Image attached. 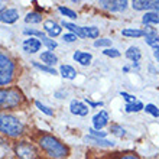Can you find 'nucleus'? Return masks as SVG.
<instances>
[{
    "label": "nucleus",
    "instance_id": "obj_26",
    "mask_svg": "<svg viewBox=\"0 0 159 159\" xmlns=\"http://www.w3.org/2000/svg\"><path fill=\"white\" fill-rule=\"evenodd\" d=\"M41 42L46 46V48H48V49H55V48L58 46V43H57V42H55L52 38H49V36H45V38H42Z\"/></svg>",
    "mask_w": 159,
    "mask_h": 159
},
{
    "label": "nucleus",
    "instance_id": "obj_36",
    "mask_svg": "<svg viewBox=\"0 0 159 159\" xmlns=\"http://www.w3.org/2000/svg\"><path fill=\"white\" fill-rule=\"evenodd\" d=\"M151 9L156 10V13L159 12V0H151Z\"/></svg>",
    "mask_w": 159,
    "mask_h": 159
},
{
    "label": "nucleus",
    "instance_id": "obj_5",
    "mask_svg": "<svg viewBox=\"0 0 159 159\" xmlns=\"http://www.w3.org/2000/svg\"><path fill=\"white\" fill-rule=\"evenodd\" d=\"M15 153L19 159H36L38 151L36 148L29 142H19L15 146Z\"/></svg>",
    "mask_w": 159,
    "mask_h": 159
},
{
    "label": "nucleus",
    "instance_id": "obj_27",
    "mask_svg": "<svg viewBox=\"0 0 159 159\" xmlns=\"http://www.w3.org/2000/svg\"><path fill=\"white\" fill-rule=\"evenodd\" d=\"M35 106H36V107H38V109L41 110L42 113H45L46 116H54V110H52V109H49L48 106L42 104L41 101H35Z\"/></svg>",
    "mask_w": 159,
    "mask_h": 159
},
{
    "label": "nucleus",
    "instance_id": "obj_39",
    "mask_svg": "<svg viewBox=\"0 0 159 159\" xmlns=\"http://www.w3.org/2000/svg\"><path fill=\"white\" fill-rule=\"evenodd\" d=\"M153 55H155V58L158 59V62H159V48H155V49H153Z\"/></svg>",
    "mask_w": 159,
    "mask_h": 159
},
{
    "label": "nucleus",
    "instance_id": "obj_18",
    "mask_svg": "<svg viewBox=\"0 0 159 159\" xmlns=\"http://www.w3.org/2000/svg\"><path fill=\"white\" fill-rule=\"evenodd\" d=\"M59 72H61V75H62L64 78H67V80H74L77 77V71L71 65H61Z\"/></svg>",
    "mask_w": 159,
    "mask_h": 159
},
{
    "label": "nucleus",
    "instance_id": "obj_7",
    "mask_svg": "<svg viewBox=\"0 0 159 159\" xmlns=\"http://www.w3.org/2000/svg\"><path fill=\"white\" fill-rule=\"evenodd\" d=\"M43 30L49 35V38H55V36H59V35H61L62 26L54 20H45L43 22Z\"/></svg>",
    "mask_w": 159,
    "mask_h": 159
},
{
    "label": "nucleus",
    "instance_id": "obj_31",
    "mask_svg": "<svg viewBox=\"0 0 159 159\" xmlns=\"http://www.w3.org/2000/svg\"><path fill=\"white\" fill-rule=\"evenodd\" d=\"M103 54L110 57V58H117V57H120V52H119L117 49H114V48H107V49L103 51Z\"/></svg>",
    "mask_w": 159,
    "mask_h": 159
},
{
    "label": "nucleus",
    "instance_id": "obj_14",
    "mask_svg": "<svg viewBox=\"0 0 159 159\" xmlns=\"http://www.w3.org/2000/svg\"><path fill=\"white\" fill-rule=\"evenodd\" d=\"M41 59H42V62H45L48 67H52V65H55V64L58 62L57 55H55L54 52H51V51H45V52H42Z\"/></svg>",
    "mask_w": 159,
    "mask_h": 159
},
{
    "label": "nucleus",
    "instance_id": "obj_29",
    "mask_svg": "<svg viewBox=\"0 0 159 159\" xmlns=\"http://www.w3.org/2000/svg\"><path fill=\"white\" fill-rule=\"evenodd\" d=\"M145 111H146V113H149V114H152V116H153V117H159V109L158 107H156L155 104H146L145 106Z\"/></svg>",
    "mask_w": 159,
    "mask_h": 159
},
{
    "label": "nucleus",
    "instance_id": "obj_23",
    "mask_svg": "<svg viewBox=\"0 0 159 159\" xmlns=\"http://www.w3.org/2000/svg\"><path fill=\"white\" fill-rule=\"evenodd\" d=\"M25 22L26 23H39L42 22V15L36 12H30L25 16Z\"/></svg>",
    "mask_w": 159,
    "mask_h": 159
},
{
    "label": "nucleus",
    "instance_id": "obj_21",
    "mask_svg": "<svg viewBox=\"0 0 159 159\" xmlns=\"http://www.w3.org/2000/svg\"><path fill=\"white\" fill-rule=\"evenodd\" d=\"M83 30H84V34H85V36L93 38V39L98 38V35H100V30L97 29L96 26H83Z\"/></svg>",
    "mask_w": 159,
    "mask_h": 159
},
{
    "label": "nucleus",
    "instance_id": "obj_2",
    "mask_svg": "<svg viewBox=\"0 0 159 159\" xmlns=\"http://www.w3.org/2000/svg\"><path fill=\"white\" fill-rule=\"evenodd\" d=\"M0 132L10 138H17L23 133V123L12 114L0 113Z\"/></svg>",
    "mask_w": 159,
    "mask_h": 159
},
{
    "label": "nucleus",
    "instance_id": "obj_1",
    "mask_svg": "<svg viewBox=\"0 0 159 159\" xmlns=\"http://www.w3.org/2000/svg\"><path fill=\"white\" fill-rule=\"evenodd\" d=\"M39 146L51 158H55V159L65 158V156H68V152H70L68 148L59 139L52 136V134H42V138L39 139Z\"/></svg>",
    "mask_w": 159,
    "mask_h": 159
},
{
    "label": "nucleus",
    "instance_id": "obj_11",
    "mask_svg": "<svg viewBox=\"0 0 159 159\" xmlns=\"http://www.w3.org/2000/svg\"><path fill=\"white\" fill-rule=\"evenodd\" d=\"M70 110H71L72 114H75V116H87L90 109H88V106H85L84 103L78 100H72L71 104H70Z\"/></svg>",
    "mask_w": 159,
    "mask_h": 159
},
{
    "label": "nucleus",
    "instance_id": "obj_16",
    "mask_svg": "<svg viewBox=\"0 0 159 159\" xmlns=\"http://www.w3.org/2000/svg\"><path fill=\"white\" fill-rule=\"evenodd\" d=\"M85 140L90 143H94V145H97V146H103V148H113L114 143L110 142V140H106V139H100V138H94V136H87L85 138Z\"/></svg>",
    "mask_w": 159,
    "mask_h": 159
},
{
    "label": "nucleus",
    "instance_id": "obj_10",
    "mask_svg": "<svg viewBox=\"0 0 159 159\" xmlns=\"http://www.w3.org/2000/svg\"><path fill=\"white\" fill-rule=\"evenodd\" d=\"M107 123H109V114H107L106 110H101L100 113H97L93 117V126H94L96 130H101Z\"/></svg>",
    "mask_w": 159,
    "mask_h": 159
},
{
    "label": "nucleus",
    "instance_id": "obj_9",
    "mask_svg": "<svg viewBox=\"0 0 159 159\" xmlns=\"http://www.w3.org/2000/svg\"><path fill=\"white\" fill-rule=\"evenodd\" d=\"M19 19V12L16 9H4L0 12V22L3 23H15Z\"/></svg>",
    "mask_w": 159,
    "mask_h": 159
},
{
    "label": "nucleus",
    "instance_id": "obj_32",
    "mask_svg": "<svg viewBox=\"0 0 159 159\" xmlns=\"http://www.w3.org/2000/svg\"><path fill=\"white\" fill-rule=\"evenodd\" d=\"M94 45L96 46H110L111 45V41L107 38H103V39H97L96 42H94Z\"/></svg>",
    "mask_w": 159,
    "mask_h": 159
},
{
    "label": "nucleus",
    "instance_id": "obj_15",
    "mask_svg": "<svg viewBox=\"0 0 159 159\" xmlns=\"http://www.w3.org/2000/svg\"><path fill=\"white\" fill-rule=\"evenodd\" d=\"M145 41H146L148 45L153 46V49H155V48H159V36L155 30L146 32V34H145Z\"/></svg>",
    "mask_w": 159,
    "mask_h": 159
},
{
    "label": "nucleus",
    "instance_id": "obj_22",
    "mask_svg": "<svg viewBox=\"0 0 159 159\" xmlns=\"http://www.w3.org/2000/svg\"><path fill=\"white\" fill-rule=\"evenodd\" d=\"M145 109V106H143V103H140V101H134V103H130V104H126L125 110L127 111V113H136V111H140V110Z\"/></svg>",
    "mask_w": 159,
    "mask_h": 159
},
{
    "label": "nucleus",
    "instance_id": "obj_17",
    "mask_svg": "<svg viewBox=\"0 0 159 159\" xmlns=\"http://www.w3.org/2000/svg\"><path fill=\"white\" fill-rule=\"evenodd\" d=\"M143 25H156L159 23V15L156 12H146L142 17Z\"/></svg>",
    "mask_w": 159,
    "mask_h": 159
},
{
    "label": "nucleus",
    "instance_id": "obj_28",
    "mask_svg": "<svg viewBox=\"0 0 159 159\" xmlns=\"http://www.w3.org/2000/svg\"><path fill=\"white\" fill-rule=\"evenodd\" d=\"M23 34L29 35L30 38H38V39L45 38V35L42 34L41 30H36V29H25V30H23Z\"/></svg>",
    "mask_w": 159,
    "mask_h": 159
},
{
    "label": "nucleus",
    "instance_id": "obj_6",
    "mask_svg": "<svg viewBox=\"0 0 159 159\" xmlns=\"http://www.w3.org/2000/svg\"><path fill=\"white\" fill-rule=\"evenodd\" d=\"M98 4L109 12H123L129 3L126 0H101Z\"/></svg>",
    "mask_w": 159,
    "mask_h": 159
},
{
    "label": "nucleus",
    "instance_id": "obj_4",
    "mask_svg": "<svg viewBox=\"0 0 159 159\" xmlns=\"http://www.w3.org/2000/svg\"><path fill=\"white\" fill-rule=\"evenodd\" d=\"M15 75V64L6 54L0 52V85H9Z\"/></svg>",
    "mask_w": 159,
    "mask_h": 159
},
{
    "label": "nucleus",
    "instance_id": "obj_35",
    "mask_svg": "<svg viewBox=\"0 0 159 159\" xmlns=\"http://www.w3.org/2000/svg\"><path fill=\"white\" fill-rule=\"evenodd\" d=\"M62 39H64L65 42H74V41L77 39V36H75L74 34H65V35L62 36Z\"/></svg>",
    "mask_w": 159,
    "mask_h": 159
},
{
    "label": "nucleus",
    "instance_id": "obj_13",
    "mask_svg": "<svg viewBox=\"0 0 159 159\" xmlns=\"http://www.w3.org/2000/svg\"><path fill=\"white\" fill-rule=\"evenodd\" d=\"M74 59H75L77 62H80L81 65H90L91 64V54H88V52H84V51H77L75 54H74Z\"/></svg>",
    "mask_w": 159,
    "mask_h": 159
},
{
    "label": "nucleus",
    "instance_id": "obj_41",
    "mask_svg": "<svg viewBox=\"0 0 159 159\" xmlns=\"http://www.w3.org/2000/svg\"><path fill=\"white\" fill-rule=\"evenodd\" d=\"M158 72H159V70H158Z\"/></svg>",
    "mask_w": 159,
    "mask_h": 159
},
{
    "label": "nucleus",
    "instance_id": "obj_8",
    "mask_svg": "<svg viewBox=\"0 0 159 159\" xmlns=\"http://www.w3.org/2000/svg\"><path fill=\"white\" fill-rule=\"evenodd\" d=\"M42 42L38 38H28L23 42V51H26L28 54H35L41 49Z\"/></svg>",
    "mask_w": 159,
    "mask_h": 159
},
{
    "label": "nucleus",
    "instance_id": "obj_38",
    "mask_svg": "<svg viewBox=\"0 0 159 159\" xmlns=\"http://www.w3.org/2000/svg\"><path fill=\"white\" fill-rule=\"evenodd\" d=\"M87 103L91 106V107H98V106H103V103H101V101H100V103H93V101H88L87 100Z\"/></svg>",
    "mask_w": 159,
    "mask_h": 159
},
{
    "label": "nucleus",
    "instance_id": "obj_37",
    "mask_svg": "<svg viewBox=\"0 0 159 159\" xmlns=\"http://www.w3.org/2000/svg\"><path fill=\"white\" fill-rule=\"evenodd\" d=\"M120 159H139L136 155H125V156H121Z\"/></svg>",
    "mask_w": 159,
    "mask_h": 159
},
{
    "label": "nucleus",
    "instance_id": "obj_34",
    "mask_svg": "<svg viewBox=\"0 0 159 159\" xmlns=\"http://www.w3.org/2000/svg\"><path fill=\"white\" fill-rule=\"evenodd\" d=\"M120 96L123 97V98H125L126 101H127V104H130V103H134V101H136V100H134V97L132 96V94H129V93L121 91V93H120Z\"/></svg>",
    "mask_w": 159,
    "mask_h": 159
},
{
    "label": "nucleus",
    "instance_id": "obj_24",
    "mask_svg": "<svg viewBox=\"0 0 159 159\" xmlns=\"http://www.w3.org/2000/svg\"><path fill=\"white\" fill-rule=\"evenodd\" d=\"M32 65H34L35 68H38V70H41V71L46 72V74H51V75H55V74H57V71H55V68L48 67V65H42V64L36 62V61H32Z\"/></svg>",
    "mask_w": 159,
    "mask_h": 159
},
{
    "label": "nucleus",
    "instance_id": "obj_33",
    "mask_svg": "<svg viewBox=\"0 0 159 159\" xmlns=\"http://www.w3.org/2000/svg\"><path fill=\"white\" fill-rule=\"evenodd\" d=\"M90 133H91V136H94V138H100V139H104L106 138V132H100V130H96V129H90L88 130Z\"/></svg>",
    "mask_w": 159,
    "mask_h": 159
},
{
    "label": "nucleus",
    "instance_id": "obj_30",
    "mask_svg": "<svg viewBox=\"0 0 159 159\" xmlns=\"http://www.w3.org/2000/svg\"><path fill=\"white\" fill-rule=\"evenodd\" d=\"M59 12L62 13L64 16H68V17H71V19H75L77 17V13L74 10H71V9H68V7H64V6L59 7Z\"/></svg>",
    "mask_w": 159,
    "mask_h": 159
},
{
    "label": "nucleus",
    "instance_id": "obj_3",
    "mask_svg": "<svg viewBox=\"0 0 159 159\" xmlns=\"http://www.w3.org/2000/svg\"><path fill=\"white\" fill-rule=\"evenodd\" d=\"M23 101V94L17 88H0V109H15Z\"/></svg>",
    "mask_w": 159,
    "mask_h": 159
},
{
    "label": "nucleus",
    "instance_id": "obj_19",
    "mask_svg": "<svg viewBox=\"0 0 159 159\" xmlns=\"http://www.w3.org/2000/svg\"><path fill=\"white\" fill-rule=\"evenodd\" d=\"M126 57H127L130 61H133V64H134V62H138L139 59H140L142 54H140L139 48H136V46H130L129 49L126 51Z\"/></svg>",
    "mask_w": 159,
    "mask_h": 159
},
{
    "label": "nucleus",
    "instance_id": "obj_40",
    "mask_svg": "<svg viewBox=\"0 0 159 159\" xmlns=\"http://www.w3.org/2000/svg\"><path fill=\"white\" fill-rule=\"evenodd\" d=\"M3 10H4V3L0 2V12H3Z\"/></svg>",
    "mask_w": 159,
    "mask_h": 159
},
{
    "label": "nucleus",
    "instance_id": "obj_12",
    "mask_svg": "<svg viewBox=\"0 0 159 159\" xmlns=\"http://www.w3.org/2000/svg\"><path fill=\"white\" fill-rule=\"evenodd\" d=\"M61 26L67 28L71 34H74L75 36H78V38H85V34H84V30H83V26H77L75 23H71V22H67V20L61 22Z\"/></svg>",
    "mask_w": 159,
    "mask_h": 159
},
{
    "label": "nucleus",
    "instance_id": "obj_25",
    "mask_svg": "<svg viewBox=\"0 0 159 159\" xmlns=\"http://www.w3.org/2000/svg\"><path fill=\"white\" fill-rule=\"evenodd\" d=\"M110 132H111L113 134H116V136H119V138H123V136L126 134V130L123 129L120 125H111Z\"/></svg>",
    "mask_w": 159,
    "mask_h": 159
},
{
    "label": "nucleus",
    "instance_id": "obj_20",
    "mask_svg": "<svg viewBox=\"0 0 159 159\" xmlns=\"http://www.w3.org/2000/svg\"><path fill=\"white\" fill-rule=\"evenodd\" d=\"M145 30L140 29H123L121 30V35L123 36H129V38H140V36H145Z\"/></svg>",
    "mask_w": 159,
    "mask_h": 159
}]
</instances>
